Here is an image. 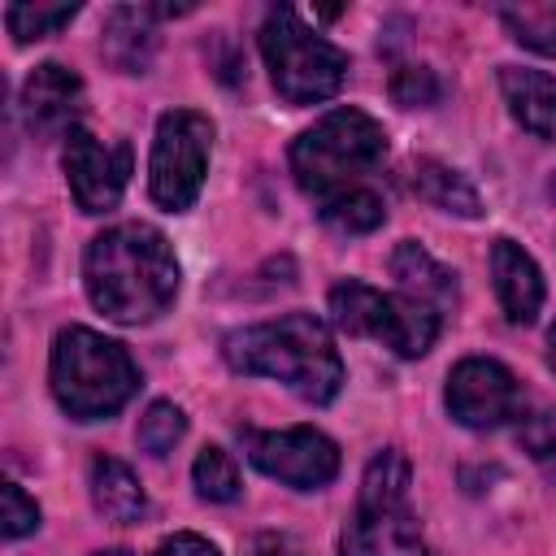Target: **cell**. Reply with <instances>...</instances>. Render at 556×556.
Instances as JSON below:
<instances>
[{
    "label": "cell",
    "mask_w": 556,
    "mask_h": 556,
    "mask_svg": "<svg viewBox=\"0 0 556 556\" xmlns=\"http://www.w3.org/2000/svg\"><path fill=\"white\" fill-rule=\"evenodd\" d=\"M178 256L156 226L122 222L100 230L83 256L87 300L117 326L161 317L178 295Z\"/></svg>",
    "instance_id": "cell-1"
},
{
    "label": "cell",
    "mask_w": 556,
    "mask_h": 556,
    "mask_svg": "<svg viewBox=\"0 0 556 556\" xmlns=\"http://www.w3.org/2000/svg\"><path fill=\"white\" fill-rule=\"evenodd\" d=\"M222 356L235 374L274 378L308 404H330L343 387V356L330 339V326L313 313H287L230 330L222 339Z\"/></svg>",
    "instance_id": "cell-2"
},
{
    "label": "cell",
    "mask_w": 556,
    "mask_h": 556,
    "mask_svg": "<svg viewBox=\"0 0 556 556\" xmlns=\"http://www.w3.org/2000/svg\"><path fill=\"white\" fill-rule=\"evenodd\" d=\"M48 382L74 421H100L139 391V369L117 339H104L87 326H65L52 343Z\"/></svg>",
    "instance_id": "cell-3"
},
{
    "label": "cell",
    "mask_w": 556,
    "mask_h": 556,
    "mask_svg": "<svg viewBox=\"0 0 556 556\" xmlns=\"http://www.w3.org/2000/svg\"><path fill=\"white\" fill-rule=\"evenodd\" d=\"M382 161H387V130L365 109H330L291 143V174L300 191L313 200L352 191Z\"/></svg>",
    "instance_id": "cell-4"
},
{
    "label": "cell",
    "mask_w": 556,
    "mask_h": 556,
    "mask_svg": "<svg viewBox=\"0 0 556 556\" xmlns=\"http://www.w3.org/2000/svg\"><path fill=\"white\" fill-rule=\"evenodd\" d=\"M408 482L413 469L400 447H382L369 456L356 513L339 534V556H426L421 526L408 513Z\"/></svg>",
    "instance_id": "cell-5"
},
{
    "label": "cell",
    "mask_w": 556,
    "mask_h": 556,
    "mask_svg": "<svg viewBox=\"0 0 556 556\" xmlns=\"http://www.w3.org/2000/svg\"><path fill=\"white\" fill-rule=\"evenodd\" d=\"M261 56L269 65L274 91L287 104H321L348 78V52L326 35L308 30L295 9L278 4L261 22Z\"/></svg>",
    "instance_id": "cell-6"
},
{
    "label": "cell",
    "mask_w": 556,
    "mask_h": 556,
    "mask_svg": "<svg viewBox=\"0 0 556 556\" xmlns=\"http://www.w3.org/2000/svg\"><path fill=\"white\" fill-rule=\"evenodd\" d=\"M330 321L348 334L361 339H378L400 356H426L439 339L443 313H434L430 304L404 295V291H378L369 282H339L330 287Z\"/></svg>",
    "instance_id": "cell-7"
},
{
    "label": "cell",
    "mask_w": 556,
    "mask_h": 556,
    "mask_svg": "<svg viewBox=\"0 0 556 556\" xmlns=\"http://www.w3.org/2000/svg\"><path fill=\"white\" fill-rule=\"evenodd\" d=\"M208 148H213V122L195 109H169L156 122L152 161H148V191L161 208L182 213L195 204L204 174H208Z\"/></svg>",
    "instance_id": "cell-8"
},
{
    "label": "cell",
    "mask_w": 556,
    "mask_h": 556,
    "mask_svg": "<svg viewBox=\"0 0 556 556\" xmlns=\"http://www.w3.org/2000/svg\"><path fill=\"white\" fill-rule=\"evenodd\" d=\"M243 452L248 460L295 486V491H317L339 473V447L313 426H287V430H243Z\"/></svg>",
    "instance_id": "cell-9"
},
{
    "label": "cell",
    "mask_w": 556,
    "mask_h": 556,
    "mask_svg": "<svg viewBox=\"0 0 556 556\" xmlns=\"http://www.w3.org/2000/svg\"><path fill=\"white\" fill-rule=\"evenodd\" d=\"M447 413L452 421L469 430H495L513 417H521V382L513 378L508 365L491 356H465L447 374Z\"/></svg>",
    "instance_id": "cell-10"
},
{
    "label": "cell",
    "mask_w": 556,
    "mask_h": 556,
    "mask_svg": "<svg viewBox=\"0 0 556 556\" xmlns=\"http://www.w3.org/2000/svg\"><path fill=\"white\" fill-rule=\"evenodd\" d=\"M61 165H65L74 204H78L83 213H109V208H117V200H122V191H126L130 148H126V143L109 148V143H100L91 130L74 126V130L65 135Z\"/></svg>",
    "instance_id": "cell-11"
},
{
    "label": "cell",
    "mask_w": 556,
    "mask_h": 556,
    "mask_svg": "<svg viewBox=\"0 0 556 556\" xmlns=\"http://www.w3.org/2000/svg\"><path fill=\"white\" fill-rule=\"evenodd\" d=\"M87 109V87L83 78L61 65V61H43L26 74L22 83V113H26V126L35 135H70L74 122L83 117Z\"/></svg>",
    "instance_id": "cell-12"
},
{
    "label": "cell",
    "mask_w": 556,
    "mask_h": 556,
    "mask_svg": "<svg viewBox=\"0 0 556 556\" xmlns=\"http://www.w3.org/2000/svg\"><path fill=\"white\" fill-rule=\"evenodd\" d=\"M491 278H495L504 317L513 326H530L543 308V274H539L534 256L513 239H495L491 243Z\"/></svg>",
    "instance_id": "cell-13"
},
{
    "label": "cell",
    "mask_w": 556,
    "mask_h": 556,
    "mask_svg": "<svg viewBox=\"0 0 556 556\" xmlns=\"http://www.w3.org/2000/svg\"><path fill=\"white\" fill-rule=\"evenodd\" d=\"M100 52L122 74H148L156 56V13L148 4H117L104 17Z\"/></svg>",
    "instance_id": "cell-14"
},
{
    "label": "cell",
    "mask_w": 556,
    "mask_h": 556,
    "mask_svg": "<svg viewBox=\"0 0 556 556\" xmlns=\"http://www.w3.org/2000/svg\"><path fill=\"white\" fill-rule=\"evenodd\" d=\"M500 91L508 100V113L521 122V130H530L534 139L556 143V78L552 74L504 65L500 70Z\"/></svg>",
    "instance_id": "cell-15"
},
{
    "label": "cell",
    "mask_w": 556,
    "mask_h": 556,
    "mask_svg": "<svg viewBox=\"0 0 556 556\" xmlns=\"http://www.w3.org/2000/svg\"><path fill=\"white\" fill-rule=\"evenodd\" d=\"M391 278L400 282V291L404 295H413V300H421V304H430L434 313H447V308H456V274L452 269H443L417 239H404V243H395V252H391Z\"/></svg>",
    "instance_id": "cell-16"
},
{
    "label": "cell",
    "mask_w": 556,
    "mask_h": 556,
    "mask_svg": "<svg viewBox=\"0 0 556 556\" xmlns=\"http://www.w3.org/2000/svg\"><path fill=\"white\" fill-rule=\"evenodd\" d=\"M91 504L100 517L117 521V526H130L148 513V495L135 478V469L117 456H96L91 460Z\"/></svg>",
    "instance_id": "cell-17"
},
{
    "label": "cell",
    "mask_w": 556,
    "mask_h": 556,
    "mask_svg": "<svg viewBox=\"0 0 556 556\" xmlns=\"http://www.w3.org/2000/svg\"><path fill=\"white\" fill-rule=\"evenodd\" d=\"M408 182H413L417 200H426L439 213H452V217H465V222L482 217V200H478L473 182L460 169L443 165V161H430V156L413 161V178Z\"/></svg>",
    "instance_id": "cell-18"
},
{
    "label": "cell",
    "mask_w": 556,
    "mask_h": 556,
    "mask_svg": "<svg viewBox=\"0 0 556 556\" xmlns=\"http://www.w3.org/2000/svg\"><path fill=\"white\" fill-rule=\"evenodd\" d=\"M382 217H387V208L369 187H352V191L321 200V222L339 235H369L382 226Z\"/></svg>",
    "instance_id": "cell-19"
},
{
    "label": "cell",
    "mask_w": 556,
    "mask_h": 556,
    "mask_svg": "<svg viewBox=\"0 0 556 556\" xmlns=\"http://www.w3.org/2000/svg\"><path fill=\"white\" fill-rule=\"evenodd\" d=\"M191 482H195L200 500H208V504H235V500L243 495L239 465H235V456H230L226 447H217V443L200 447V456H195V465H191Z\"/></svg>",
    "instance_id": "cell-20"
},
{
    "label": "cell",
    "mask_w": 556,
    "mask_h": 556,
    "mask_svg": "<svg viewBox=\"0 0 556 556\" xmlns=\"http://www.w3.org/2000/svg\"><path fill=\"white\" fill-rule=\"evenodd\" d=\"M504 30L543 56H556V4H521V9H500Z\"/></svg>",
    "instance_id": "cell-21"
},
{
    "label": "cell",
    "mask_w": 556,
    "mask_h": 556,
    "mask_svg": "<svg viewBox=\"0 0 556 556\" xmlns=\"http://www.w3.org/2000/svg\"><path fill=\"white\" fill-rule=\"evenodd\" d=\"M182 434H187V417L174 400H152L139 417V430H135V439L148 456H169L182 443Z\"/></svg>",
    "instance_id": "cell-22"
},
{
    "label": "cell",
    "mask_w": 556,
    "mask_h": 556,
    "mask_svg": "<svg viewBox=\"0 0 556 556\" xmlns=\"http://www.w3.org/2000/svg\"><path fill=\"white\" fill-rule=\"evenodd\" d=\"M78 17V4H9L4 9V26L17 43H35L56 35L61 26H70Z\"/></svg>",
    "instance_id": "cell-23"
},
{
    "label": "cell",
    "mask_w": 556,
    "mask_h": 556,
    "mask_svg": "<svg viewBox=\"0 0 556 556\" xmlns=\"http://www.w3.org/2000/svg\"><path fill=\"white\" fill-rule=\"evenodd\" d=\"M439 96H443V83L430 65H400L391 74V100L404 109H430L439 104Z\"/></svg>",
    "instance_id": "cell-24"
},
{
    "label": "cell",
    "mask_w": 556,
    "mask_h": 556,
    "mask_svg": "<svg viewBox=\"0 0 556 556\" xmlns=\"http://www.w3.org/2000/svg\"><path fill=\"white\" fill-rule=\"evenodd\" d=\"M517 439L521 447L530 452V460L556 482V413H534V417H521L517 426Z\"/></svg>",
    "instance_id": "cell-25"
},
{
    "label": "cell",
    "mask_w": 556,
    "mask_h": 556,
    "mask_svg": "<svg viewBox=\"0 0 556 556\" xmlns=\"http://www.w3.org/2000/svg\"><path fill=\"white\" fill-rule=\"evenodd\" d=\"M35 530H39V504L17 482H4L0 486V534L13 543V539H26Z\"/></svg>",
    "instance_id": "cell-26"
},
{
    "label": "cell",
    "mask_w": 556,
    "mask_h": 556,
    "mask_svg": "<svg viewBox=\"0 0 556 556\" xmlns=\"http://www.w3.org/2000/svg\"><path fill=\"white\" fill-rule=\"evenodd\" d=\"M152 556H222V552L200 534H169V539L156 543Z\"/></svg>",
    "instance_id": "cell-27"
},
{
    "label": "cell",
    "mask_w": 556,
    "mask_h": 556,
    "mask_svg": "<svg viewBox=\"0 0 556 556\" xmlns=\"http://www.w3.org/2000/svg\"><path fill=\"white\" fill-rule=\"evenodd\" d=\"M252 556H300L282 534H261V539H252Z\"/></svg>",
    "instance_id": "cell-28"
},
{
    "label": "cell",
    "mask_w": 556,
    "mask_h": 556,
    "mask_svg": "<svg viewBox=\"0 0 556 556\" xmlns=\"http://www.w3.org/2000/svg\"><path fill=\"white\" fill-rule=\"evenodd\" d=\"M547 369L556 374V326L547 330Z\"/></svg>",
    "instance_id": "cell-29"
},
{
    "label": "cell",
    "mask_w": 556,
    "mask_h": 556,
    "mask_svg": "<svg viewBox=\"0 0 556 556\" xmlns=\"http://www.w3.org/2000/svg\"><path fill=\"white\" fill-rule=\"evenodd\" d=\"M547 195H552V200H556V174H552V178H547Z\"/></svg>",
    "instance_id": "cell-30"
},
{
    "label": "cell",
    "mask_w": 556,
    "mask_h": 556,
    "mask_svg": "<svg viewBox=\"0 0 556 556\" xmlns=\"http://www.w3.org/2000/svg\"><path fill=\"white\" fill-rule=\"evenodd\" d=\"M96 556H130V552H122V547H113V552H96Z\"/></svg>",
    "instance_id": "cell-31"
}]
</instances>
